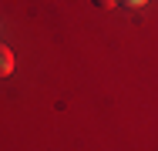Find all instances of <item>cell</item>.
<instances>
[{"label": "cell", "mask_w": 158, "mask_h": 151, "mask_svg": "<svg viewBox=\"0 0 158 151\" xmlns=\"http://www.w3.org/2000/svg\"><path fill=\"white\" fill-rule=\"evenodd\" d=\"M118 3H125V7H145L148 0H118Z\"/></svg>", "instance_id": "obj_3"}, {"label": "cell", "mask_w": 158, "mask_h": 151, "mask_svg": "<svg viewBox=\"0 0 158 151\" xmlns=\"http://www.w3.org/2000/svg\"><path fill=\"white\" fill-rule=\"evenodd\" d=\"M10 71H14V51L0 44V77H10Z\"/></svg>", "instance_id": "obj_1"}, {"label": "cell", "mask_w": 158, "mask_h": 151, "mask_svg": "<svg viewBox=\"0 0 158 151\" xmlns=\"http://www.w3.org/2000/svg\"><path fill=\"white\" fill-rule=\"evenodd\" d=\"M114 3H118V0H94V7H104V10H111Z\"/></svg>", "instance_id": "obj_2"}]
</instances>
